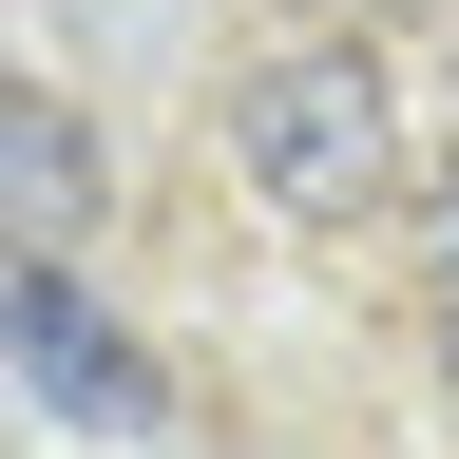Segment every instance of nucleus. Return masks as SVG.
Instances as JSON below:
<instances>
[{
    "label": "nucleus",
    "mask_w": 459,
    "mask_h": 459,
    "mask_svg": "<svg viewBox=\"0 0 459 459\" xmlns=\"http://www.w3.org/2000/svg\"><path fill=\"white\" fill-rule=\"evenodd\" d=\"M96 115L77 96H39V77H0V230H20V249H77L96 230Z\"/></svg>",
    "instance_id": "3"
},
{
    "label": "nucleus",
    "mask_w": 459,
    "mask_h": 459,
    "mask_svg": "<svg viewBox=\"0 0 459 459\" xmlns=\"http://www.w3.org/2000/svg\"><path fill=\"white\" fill-rule=\"evenodd\" d=\"M0 364H20V402H39V421H77V440H153V421H172V364H153V344L115 325L57 249L0 287Z\"/></svg>",
    "instance_id": "2"
},
{
    "label": "nucleus",
    "mask_w": 459,
    "mask_h": 459,
    "mask_svg": "<svg viewBox=\"0 0 459 459\" xmlns=\"http://www.w3.org/2000/svg\"><path fill=\"white\" fill-rule=\"evenodd\" d=\"M402 211H421V268L459 287V153H440V172H402Z\"/></svg>",
    "instance_id": "4"
},
{
    "label": "nucleus",
    "mask_w": 459,
    "mask_h": 459,
    "mask_svg": "<svg viewBox=\"0 0 459 459\" xmlns=\"http://www.w3.org/2000/svg\"><path fill=\"white\" fill-rule=\"evenodd\" d=\"M440 402H459V307H440Z\"/></svg>",
    "instance_id": "5"
},
{
    "label": "nucleus",
    "mask_w": 459,
    "mask_h": 459,
    "mask_svg": "<svg viewBox=\"0 0 459 459\" xmlns=\"http://www.w3.org/2000/svg\"><path fill=\"white\" fill-rule=\"evenodd\" d=\"M230 153H249L268 211L364 230V211L402 192V96H383L364 39H287V57H249V77H230Z\"/></svg>",
    "instance_id": "1"
}]
</instances>
